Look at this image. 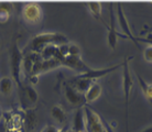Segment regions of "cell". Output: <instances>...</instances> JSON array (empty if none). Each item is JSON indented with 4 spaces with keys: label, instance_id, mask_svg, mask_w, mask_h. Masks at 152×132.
Segmentation results:
<instances>
[{
    "label": "cell",
    "instance_id": "6da1fadb",
    "mask_svg": "<svg viewBox=\"0 0 152 132\" xmlns=\"http://www.w3.org/2000/svg\"><path fill=\"white\" fill-rule=\"evenodd\" d=\"M69 43L67 36L63 33H58V32H43L38 35H35L34 38L31 40L30 44H29V49L31 53H37L40 54L42 50L48 45H63V44H67Z\"/></svg>",
    "mask_w": 152,
    "mask_h": 132
},
{
    "label": "cell",
    "instance_id": "7a4b0ae2",
    "mask_svg": "<svg viewBox=\"0 0 152 132\" xmlns=\"http://www.w3.org/2000/svg\"><path fill=\"white\" fill-rule=\"evenodd\" d=\"M22 61H23V53L21 52L18 42H15V44L11 49V54H10V66H11V78L17 86L19 87L21 90L23 88L22 79Z\"/></svg>",
    "mask_w": 152,
    "mask_h": 132
},
{
    "label": "cell",
    "instance_id": "3957f363",
    "mask_svg": "<svg viewBox=\"0 0 152 132\" xmlns=\"http://www.w3.org/2000/svg\"><path fill=\"white\" fill-rule=\"evenodd\" d=\"M133 60V56H127L122 62V89H124V96H125V107H126V132H128V107H129L130 94L133 87V79L130 74L129 62Z\"/></svg>",
    "mask_w": 152,
    "mask_h": 132
},
{
    "label": "cell",
    "instance_id": "277c9868",
    "mask_svg": "<svg viewBox=\"0 0 152 132\" xmlns=\"http://www.w3.org/2000/svg\"><path fill=\"white\" fill-rule=\"evenodd\" d=\"M85 113V131L86 132H107L104 125L103 117L88 105L83 107Z\"/></svg>",
    "mask_w": 152,
    "mask_h": 132
},
{
    "label": "cell",
    "instance_id": "5b68a950",
    "mask_svg": "<svg viewBox=\"0 0 152 132\" xmlns=\"http://www.w3.org/2000/svg\"><path fill=\"white\" fill-rule=\"evenodd\" d=\"M43 12L41 6L37 2H28L22 8V18L29 24H37L41 21Z\"/></svg>",
    "mask_w": 152,
    "mask_h": 132
},
{
    "label": "cell",
    "instance_id": "8992f818",
    "mask_svg": "<svg viewBox=\"0 0 152 132\" xmlns=\"http://www.w3.org/2000/svg\"><path fill=\"white\" fill-rule=\"evenodd\" d=\"M63 93H64V97L67 100V102L77 109L83 108L85 105H87L86 100H85V96L80 94L78 91H76L72 86H69L67 82L63 84Z\"/></svg>",
    "mask_w": 152,
    "mask_h": 132
},
{
    "label": "cell",
    "instance_id": "52a82bcc",
    "mask_svg": "<svg viewBox=\"0 0 152 132\" xmlns=\"http://www.w3.org/2000/svg\"><path fill=\"white\" fill-rule=\"evenodd\" d=\"M60 62H61V66H66L73 71L78 72L80 74L86 73L91 69V67L84 63V61L82 60L80 56H69L67 55V56L63 57Z\"/></svg>",
    "mask_w": 152,
    "mask_h": 132
},
{
    "label": "cell",
    "instance_id": "ba28073f",
    "mask_svg": "<svg viewBox=\"0 0 152 132\" xmlns=\"http://www.w3.org/2000/svg\"><path fill=\"white\" fill-rule=\"evenodd\" d=\"M110 7V26H108V35H107V41H108V45L109 47L113 50L116 49V45H117L118 38H125L128 39L126 35H121L120 33H118L116 28H115V4H109Z\"/></svg>",
    "mask_w": 152,
    "mask_h": 132
},
{
    "label": "cell",
    "instance_id": "9c48e42d",
    "mask_svg": "<svg viewBox=\"0 0 152 132\" xmlns=\"http://www.w3.org/2000/svg\"><path fill=\"white\" fill-rule=\"evenodd\" d=\"M116 6H117V19H118V22H119V26H120L122 32H124V34H125L129 40H131L136 45H139V43L136 41L134 35H133L131 30H130V26H129V23H128L127 18H126L125 11H124V9H122V4H120V2H118V4H116Z\"/></svg>",
    "mask_w": 152,
    "mask_h": 132
},
{
    "label": "cell",
    "instance_id": "30bf717a",
    "mask_svg": "<svg viewBox=\"0 0 152 132\" xmlns=\"http://www.w3.org/2000/svg\"><path fill=\"white\" fill-rule=\"evenodd\" d=\"M122 66V63L121 64H117L115 65V66H109V67H106V68H91V71H88L86 73H83V74H78V75H76L77 77H80V78H87V79H91V80H95L98 78H102L104 76L108 75V74H110V73L115 72L116 69H118L119 67H121Z\"/></svg>",
    "mask_w": 152,
    "mask_h": 132
},
{
    "label": "cell",
    "instance_id": "8fae6325",
    "mask_svg": "<svg viewBox=\"0 0 152 132\" xmlns=\"http://www.w3.org/2000/svg\"><path fill=\"white\" fill-rule=\"evenodd\" d=\"M94 82L95 80H91V79H87V78H80L77 76H74L72 78H69V80L67 83L76 91H78L82 95H85V93L88 90V88L91 86V84L94 83Z\"/></svg>",
    "mask_w": 152,
    "mask_h": 132
},
{
    "label": "cell",
    "instance_id": "7c38bea8",
    "mask_svg": "<svg viewBox=\"0 0 152 132\" xmlns=\"http://www.w3.org/2000/svg\"><path fill=\"white\" fill-rule=\"evenodd\" d=\"M73 132H85V113L83 108L76 109L72 122Z\"/></svg>",
    "mask_w": 152,
    "mask_h": 132
},
{
    "label": "cell",
    "instance_id": "4fadbf2b",
    "mask_svg": "<svg viewBox=\"0 0 152 132\" xmlns=\"http://www.w3.org/2000/svg\"><path fill=\"white\" fill-rule=\"evenodd\" d=\"M102 91H103V88L100 86V84L98 82H94L91 84V86L88 88V90L85 93V100H86V104L89 105L91 102H94L95 100L102 96Z\"/></svg>",
    "mask_w": 152,
    "mask_h": 132
},
{
    "label": "cell",
    "instance_id": "5bb4252c",
    "mask_svg": "<svg viewBox=\"0 0 152 132\" xmlns=\"http://www.w3.org/2000/svg\"><path fill=\"white\" fill-rule=\"evenodd\" d=\"M21 96H22V99L26 98L28 99L31 104H37V101L39 100V94L38 91L35 90L33 86H31L30 84L28 85H23V88L21 89Z\"/></svg>",
    "mask_w": 152,
    "mask_h": 132
},
{
    "label": "cell",
    "instance_id": "9a60e30c",
    "mask_svg": "<svg viewBox=\"0 0 152 132\" xmlns=\"http://www.w3.org/2000/svg\"><path fill=\"white\" fill-rule=\"evenodd\" d=\"M12 11L13 4L11 2H0V23H7Z\"/></svg>",
    "mask_w": 152,
    "mask_h": 132
},
{
    "label": "cell",
    "instance_id": "2e32d148",
    "mask_svg": "<svg viewBox=\"0 0 152 132\" xmlns=\"http://www.w3.org/2000/svg\"><path fill=\"white\" fill-rule=\"evenodd\" d=\"M86 6H87V8L89 9V12L91 13V15H93L96 20L100 21L104 26H106V28H108L107 23L104 21L103 15H102V2H89V4H87Z\"/></svg>",
    "mask_w": 152,
    "mask_h": 132
},
{
    "label": "cell",
    "instance_id": "e0dca14e",
    "mask_svg": "<svg viewBox=\"0 0 152 132\" xmlns=\"http://www.w3.org/2000/svg\"><path fill=\"white\" fill-rule=\"evenodd\" d=\"M40 57L42 60H51V58H57L58 60V50H57V45H48L40 52Z\"/></svg>",
    "mask_w": 152,
    "mask_h": 132
},
{
    "label": "cell",
    "instance_id": "ac0fdd59",
    "mask_svg": "<svg viewBox=\"0 0 152 132\" xmlns=\"http://www.w3.org/2000/svg\"><path fill=\"white\" fill-rule=\"evenodd\" d=\"M13 86H15V82L11 77L4 76L0 79V93L4 96H9L13 90Z\"/></svg>",
    "mask_w": 152,
    "mask_h": 132
},
{
    "label": "cell",
    "instance_id": "d6986e66",
    "mask_svg": "<svg viewBox=\"0 0 152 132\" xmlns=\"http://www.w3.org/2000/svg\"><path fill=\"white\" fill-rule=\"evenodd\" d=\"M51 116L54 120L58 122L60 125H64L66 122V113H65L64 109L62 108L61 106L58 105H54L51 109Z\"/></svg>",
    "mask_w": 152,
    "mask_h": 132
},
{
    "label": "cell",
    "instance_id": "ffe728a7",
    "mask_svg": "<svg viewBox=\"0 0 152 132\" xmlns=\"http://www.w3.org/2000/svg\"><path fill=\"white\" fill-rule=\"evenodd\" d=\"M137 77H138V80H139V84H140L141 90H142V93L145 95V97L148 99L149 101H150V104L152 105V84L147 83L139 74H137Z\"/></svg>",
    "mask_w": 152,
    "mask_h": 132
},
{
    "label": "cell",
    "instance_id": "44dd1931",
    "mask_svg": "<svg viewBox=\"0 0 152 132\" xmlns=\"http://www.w3.org/2000/svg\"><path fill=\"white\" fill-rule=\"evenodd\" d=\"M26 119H27V128L29 130H33L37 127V114L34 109H29L26 112Z\"/></svg>",
    "mask_w": 152,
    "mask_h": 132
},
{
    "label": "cell",
    "instance_id": "7402d4cb",
    "mask_svg": "<svg viewBox=\"0 0 152 132\" xmlns=\"http://www.w3.org/2000/svg\"><path fill=\"white\" fill-rule=\"evenodd\" d=\"M69 56H80V47L74 44V43H69V51H67Z\"/></svg>",
    "mask_w": 152,
    "mask_h": 132
},
{
    "label": "cell",
    "instance_id": "603a6c76",
    "mask_svg": "<svg viewBox=\"0 0 152 132\" xmlns=\"http://www.w3.org/2000/svg\"><path fill=\"white\" fill-rule=\"evenodd\" d=\"M143 57L148 63H152V45L147 46L143 51Z\"/></svg>",
    "mask_w": 152,
    "mask_h": 132
},
{
    "label": "cell",
    "instance_id": "cb8c5ba5",
    "mask_svg": "<svg viewBox=\"0 0 152 132\" xmlns=\"http://www.w3.org/2000/svg\"><path fill=\"white\" fill-rule=\"evenodd\" d=\"M134 38L138 43L141 42V43H147L149 45H152V33H148L145 38H141V36H134Z\"/></svg>",
    "mask_w": 152,
    "mask_h": 132
},
{
    "label": "cell",
    "instance_id": "d4e9b609",
    "mask_svg": "<svg viewBox=\"0 0 152 132\" xmlns=\"http://www.w3.org/2000/svg\"><path fill=\"white\" fill-rule=\"evenodd\" d=\"M42 132H57V129L55 127H53V125H48V127L43 129Z\"/></svg>",
    "mask_w": 152,
    "mask_h": 132
},
{
    "label": "cell",
    "instance_id": "484cf974",
    "mask_svg": "<svg viewBox=\"0 0 152 132\" xmlns=\"http://www.w3.org/2000/svg\"><path fill=\"white\" fill-rule=\"evenodd\" d=\"M103 122H104V125H105V128H106V131L107 132H115L114 129L111 128L110 125H109V123H108V122H107V121L105 120L104 118H103Z\"/></svg>",
    "mask_w": 152,
    "mask_h": 132
},
{
    "label": "cell",
    "instance_id": "4316f807",
    "mask_svg": "<svg viewBox=\"0 0 152 132\" xmlns=\"http://www.w3.org/2000/svg\"><path fill=\"white\" fill-rule=\"evenodd\" d=\"M145 33H152V26H150L149 29H145V30H143L140 34H145Z\"/></svg>",
    "mask_w": 152,
    "mask_h": 132
},
{
    "label": "cell",
    "instance_id": "83f0119b",
    "mask_svg": "<svg viewBox=\"0 0 152 132\" xmlns=\"http://www.w3.org/2000/svg\"><path fill=\"white\" fill-rule=\"evenodd\" d=\"M57 132H67V127H64V128L57 130Z\"/></svg>",
    "mask_w": 152,
    "mask_h": 132
},
{
    "label": "cell",
    "instance_id": "f1b7e54d",
    "mask_svg": "<svg viewBox=\"0 0 152 132\" xmlns=\"http://www.w3.org/2000/svg\"><path fill=\"white\" fill-rule=\"evenodd\" d=\"M141 132H152V127H149V128L145 129V130H142Z\"/></svg>",
    "mask_w": 152,
    "mask_h": 132
},
{
    "label": "cell",
    "instance_id": "f546056e",
    "mask_svg": "<svg viewBox=\"0 0 152 132\" xmlns=\"http://www.w3.org/2000/svg\"><path fill=\"white\" fill-rule=\"evenodd\" d=\"M1 117H2V112H1V109H0V119H1Z\"/></svg>",
    "mask_w": 152,
    "mask_h": 132
}]
</instances>
